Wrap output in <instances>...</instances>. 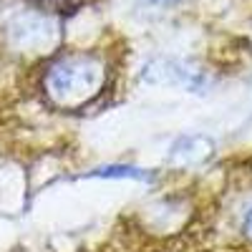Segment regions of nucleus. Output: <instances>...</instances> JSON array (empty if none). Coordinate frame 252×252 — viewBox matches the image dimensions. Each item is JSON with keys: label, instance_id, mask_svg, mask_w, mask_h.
Masks as SVG:
<instances>
[{"label": "nucleus", "instance_id": "1", "mask_svg": "<svg viewBox=\"0 0 252 252\" xmlns=\"http://www.w3.org/2000/svg\"><path fill=\"white\" fill-rule=\"evenodd\" d=\"M106 61L94 53L61 58L46 73V94L61 109H83L106 89Z\"/></svg>", "mask_w": 252, "mask_h": 252}, {"label": "nucleus", "instance_id": "2", "mask_svg": "<svg viewBox=\"0 0 252 252\" xmlns=\"http://www.w3.org/2000/svg\"><path fill=\"white\" fill-rule=\"evenodd\" d=\"M141 78L152 83V86H169L189 94H202L209 86L207 73L197 63L182 61V58H154L144 66Z\"/></svg>", "mask_w": 252, "mask_h": 252}, {"label": "nucleus", "instance_id": "3", "mask_svg": "<svg viewBox=\"0 0 252 252\" xmlns=\"http://www.w3.org/2000/svg\"><path fill=\"white\" fill-rule=\"evenodd\" d=\"M209 152H212V141L209 139H204V136H184L174 144L172 157L182 159L184 164H199L209 157Z\"/></svg>", "mask_w": 252, "mask_h": 252}, {"label": "nucleus", "instance_id": "4", "mask_svg": "<svg viewBox=\"0 0 252 252\" xmlns=\"http://www.w3.org/2000/svg\"><path fill=\"white\" fill-rule=\"evenodd\" d=\"M182 0H136V5L146 13H161V10H169L174 5H179Z\"/></svg>", "mask_w": 252, "mask_h": 252}, {"label": "nucleus", "instance_id": "5", "mask_svg": "<svg viewBox=\"0 0 252 252\" xmlns=\"http://www.w3.org/2000/svg\"><path fill=\"white\" fill-rule=\"evenodd\" d=\"M245 235L252 240V207H250V212H247V217H245Z\"/></svg>", "mask_w": 252, "mask_h": 252}]
</instances>
